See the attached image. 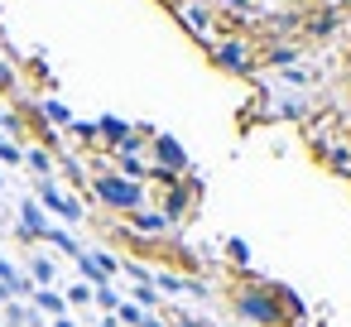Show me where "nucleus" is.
I'll return each instance as SVG.
<instances>
[{
  "label": "nucleus",
  "mask_w": 351,
  "mask_h": 327,
  "mask_svg": "<svg viewBox=\"0 0 351 327\" xmlns=\"http://www.w3.org/2000/svg\"><path fill=\"white\" fill-rule=\"evenodd\" d=\"M236 313L241 317H250V322H260V327H279L284 322V313H279V289H236Z\"/></svg>",
  "instance_id": "1"
},
{
  "label": "nucleus",
  "mask_w": 351,
  "mask_h": 327,
  "mask_svg": "<svg viewBox=\"0 0 351 327\" xmlns=\"http://www.w3.org/2000/svg\"><path fill=\"white\" fill-rule=\"evenodd\" d=\"M92 188H97V197H101L106 207H116V212H140V183H130V178H121V173H101Z\"/></svg>",
  "instance_id": "2"
},
{
  "label": "nucleus",
  "mask_w": 351,
  "mask_h": 327,
  "mask_svg": "<svg viewBox=\"0 0 351 327\" xmlns=\"http://www.w3.org/2000/svg\"><path fill=\"white\" fill-rule=\"evenodd\" d=\"M217 63H221V68H231V73H245V68H250V58H245V49H241V44H226V49L217 53Z\"/></svg>",
  "instance_id": "3"
},
{
  "label": "nucleus",
  "mask_w": 351,
  "mask_h": 327,
  "mask_svg": "<svg viewBox=\"0 0 351 327\" xmlns=\"http://www.w3.org/2000/svg\"><path fill=\"white\" fill-rule=\"evenodd\" d=\"M135 226L140 231H169V217L164 212H135Z\"/></svg>",
  "instance_id": "4"
}]
</instances>
